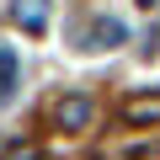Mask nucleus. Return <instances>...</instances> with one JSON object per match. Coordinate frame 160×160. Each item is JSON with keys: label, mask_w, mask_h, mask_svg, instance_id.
Masks as SVG:
<instances>
[{"label": "nucleus", "mask_w": 160, "mask_h": 160, "mask_svg": "<svg viewBox=\"0 0 160 160\" xmlns=\"http://www.w3.org/2000/svg\"><path fill=\"white\" fill-rule=\"evenodd\" d=\"M6 160H38V149H11Z\"/></svg>", "instance_id": "423d86ee"}, {"label": "nucleus", "mask_w": 160, "mask_h": 160, "mask_svg": "<svg viewBox=\"0 0 160 160\" xmlns=\"http://www.w3.org/2000/svg\"><path fill=\"white\" fill-rule=\"evenodd\" d=\"M91 118H96L91 96H59V102H53V128H64V133L91 128Z\"/></svg>", "instance_id": "f257e3e1"}, {"label": "nucleus", "mask_w": 160, "mask_h": 160, "mask_svg": "<svg viewBox=\"0 0 160 160\" xmlns=\"http://www.w3.org/2000/svg\"><path fill=\"white\" fill-rule=\"evenodd\" d=\"M16 22H22L32 38H38V32L48 27V11H43V0H16Z\"/></svg>", "instance_id": "20e7f679"}, {"label": "nucleus", "mask_w": 160, "mask_h": 160, "mask_svg": "<svg viewBox=\"0 0 160 160\" xmlns=\"http://www.w3.org/2000/svg\"><path fill=\"white\" fill-rule=\"evenodd\" d=\"M16 75H22V64H16V53H11V48H0V102H6V96L16 91Z\"/></svg>", "instance_id": "39448f33"}, {"label": "nucleus", "mask_w": 160, "mask_h": 160, "mask_svg": "<svg viewBox=\"0 0 160 160\" xmlns=\"http://www.w3.org/2000/svg\"><path fill=\"white\" fill-rule=\"evenodd\" d=\"M128 38V27L118 22V16H96L91 27H86V48H118Z\"/></svg>", "instance_id": "f03ea898"}, {"label": "nucleus", "mask_w": 160, "mask_h": 160, "mask_svg": "<svg viewBox=\"0 0 160 160\" xmlns=\"http://www.w3.org/2000/svg\"><path fill=\"white\" fill-rule=\"evenodd\" d=\"M144 6H149V0H144Z\"/></svg>", "instance_id": "0eeeda50"}, {"label": "nucleus", "mask_w": 160, "mask_h": 160, "mask_svg": "<svg viewBox=\"0 0 160 160\" xmlns=\"http://www.w3.org/2000/svg\"><path fill=\"white\" fill-rule=\"evenodd\" d=\"M123 123H133V128H144V123H160V96H133V102L123 107Z\"/></svg>", "instance_id": "7ed1b4c3"}]
</instances>
